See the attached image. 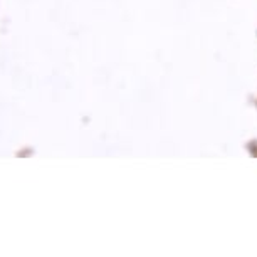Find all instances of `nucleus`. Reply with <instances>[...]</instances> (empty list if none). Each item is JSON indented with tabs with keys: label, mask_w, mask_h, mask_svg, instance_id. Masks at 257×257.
<instances>
[]
</instances>
